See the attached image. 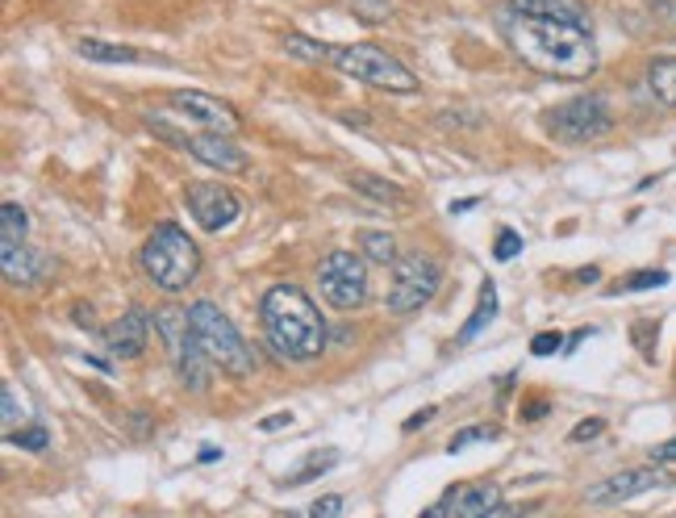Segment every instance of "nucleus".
<instances>
[{
	"mask_svg": "<svg viewBox=\"0 0 676 518\" xmlns=\"http://www.w3.org/2000/svg\"><path fill=\"white\" fill-rule=\"evenodd\" d=\"M501 34L510 50L526 68L543 75H560V80H589L597 71V47L593 34L577 25L560 22H535V17H501Z\"/></svg>",
	"mask_w": 676,
	"mask_h": 518,
	"instance_id": "1",
	"label": "nucleus"
},
{
	"mask_svg": "<svg viewBox=\"0 0 676 518\" xmlns=\"http://www.w3.org/2000/svg\"><path fill=\"white\" fill-rule=\"evenodd\" d=\"M268 348L288 364H309L327 352V318L297 284H272L259 302Z\"/></svg>",
	"mask_w": 676,
	"mask_h": 518,
	"instance_id": "2",
	"label": "nucleus"
},
{
	"mask_svg": "<svg viewBox=\"0 0 676 518\" xmlns=\"http://www.w3.org/2000/svg\"><path fill=\"white\" fill-rule=\"evenodd\" d=\"M139 263H142V272L155 281V289H164V293H185L188 284L197 281V272H201V251H197V243H192L176 222H159V226L151 231V238L142 243Z\"/></svg>",
	"mask_w": 676,
	"mask_h": 518,
	"instance_id": "3",
	"label": "nucleus"
},
{
	"mask_svg": "<svg viewBox=\"0 0 676 518\" xmlns=\"http://www.w3.org/2000/svg\"><path fill=\"white\" fill-rule=\"evenodd\" d=\"M188 330L197 339V348L210 355L213 368H222L226 377H251L256 373V355L242 343V334L230 318L213 302H192L188 306Z\"/></svg>",
	"mask_w": 676,
	"mask_h": 518,
	"instance_id": "4",
	"label": "nucleus"
},
{
	"mask_svg": "<svg viewBox=\"0 0 676 518\" xmlns=\"http://www.w3.org/2000/svg\"><path fill=\"white\" fill-rule=\"evenodd\" d=\"M330 68H339L343 75L380 89V93L410 96L418 93V75L405 68L401 59H393L389 50L372 47V43H351V47H330Z\"/></svg>",
	"mask_w": 676,
	"mask_h": 518,
	"instance_id": "5",
	"label": "nucleus"
},
{
	"mask_svg": "<svg viewBox=\"0 0 676 518\" xmlns=\"http://www.w3.org/2000/svg\"><path fill=\"white\" fill-rule=\"evenodd\" d=\"M439 284H443V272L430 256H422V251L396 256L393 281H389V309L393 314H414V309L430 306Z\"/></svg>",
	"mask_w": 676,
	"mask_h": 518,
	"instance_id": "6",
	"label": "nucleus"
},
{
	"mask_svg": "<svg viewBox=\"0 0 676 518\" xmlns=\"http://www.w3.org/2000/svg\"><path fill=\"white\" fill-rule=\"evenodd\" d=\"M547 130L564 142H597L614 130V114H609L606 96L584 93V96H572V101L556 105V109L547 114Z\"/></svg>",
	"mask_w": 676,
	"mask_h": 518,
	"instance_id": "7",
	"label": "nucleus"
},
{
	"mask_svg": "<svg viewBox=\"0 0 676 518\" xmlns=\"http://www.w3.org/2000/svg\"><path fill=\"white\" fill-rule=\"evenodd\" d=\"M318 284H322V297L334 309H359L372 289H368V268L355 251H330L318 268Z\"/></svg>",
	"mask_w": 676,
	"mask_h": 518,
	"instance_id": "8",
	"label": "nucleus"
},
{
	"mask_svg": "<svg viewBox=\"0 0 676 518\" xmlns=\"http://www.w3.org/2000/svg\"><path fill=\"white\" fill-rule=\"evenodd\" d=\"M167 105H171L176 114H185L192 126H201L205 134H226V139H234L238 126H242V118H238L234 105H226L222 96L197 93V89H180V93H171L167 96Z\"/></svg>",
	"mask_w": 676,
	"mask_h": 518,
	"instance_id": "9",
	"label": "nucleus"
},
{
	"mask_svg": "<svg viewBox=\"0 0 676 518\" xmlns=\"http://www.w3.org/2000/svg\"><path fill=\"white\" fill-rule=\"evenodd\" d=\"M185 201H188V213L197 217V226H201V231H213V235L234 226L238 213H242V201H238L226 185H188Z\"/></svg>",
	"mask_w": 676,
	"mask_h": 518,
	"instance_id": "10",
	"label": "nucleus"
},
{
	"mask_svg": "<svg viewBox=\"0 0 676 518\" xmlns=\"http://www.w3.org/2000/svg\"><path fill=\"white\" fill-rule=\"evenodd\" d=\"M660 485H668V476L660 469H622V472H614V476H606L597 490H589V502H593V506H622L630 497L652 494Z\"/></svg>",
	"mask_w": 676,
	"mask_h": 518,
	"instance_id": "11",
	"label": "nucleus"
},
{
	"mask_svg": "<svg viewBox=\"0 0 676 518\" xmlns=\"http://www.w3.org/2000/svg\"><path fill=\"white\" fill-rule=\"evenodd\" d=\"M176 142L185 146L197 164L217 167L222 176H238V172H247V164H251L247 151L234 139H226V134H192V139H176Z\"/></svg>",
	"mask_w": 676,
	"mask_h": 518,
	"instance_id": "12",
	"label": "nucleus"
},
{
	"mask_svg": "<svg viewBox=\"0 0 676 518\" xmlns=\"http://www.w3.org/2000/svg\"><path fill=\"white\" fill-rule=\"evenodd\" d=\"M506 13L513 17H535V22H560L577 30H593L584 0H506Z\"/></svg>",
	"mask_w": 676,
	"mask_h": 518,
	"instance_id": "13",
	"label": "nucleus"
},
{
	"mask_svg": "<svg viewBox=\"0 0 676 518\" xmlns=\"http://www.w3.org/2000/svg\"><path fill=\"white\" fill-rule=\"evenodd\" d=\"M146 334H151L146 314H142V309H126L114 327L105 330V343H109V352H114L117 360H139V355L146 352Z\"/></svg>",
	"mask_w": 676,
	"mask_h": 518,
	"instance_id": "14",
	"label": "nucleus"
},
{
	"mask_svg": "<svg viewBox=\"0 0 676 518\" xmlns=\"http://www.w3.org/2000/svg\"><path fill=\"white\" fill-rule=\"evenodd\" d=\"M171 360H176V373H180V380H185V389H205L210 385V355L197 348V339H192V330H188V339L171 352Z\"/></svg>",
	"mask_w": 676,
	"mask_h": 518,
	"instance_id": "15",
	"label": "nucleus"
},
{
	"mask_svg": "<svg viewBox=\"0 0 676 518\" xmlns=\"http://www.w3.org/2000/svg\"><path fill=\"white\" fill-rule=\"evenodd\" d=\"M648 93H652L655 105L664 109H676V55H660L648 63Z\"/></svg>",
	"mask_w": 676,
	"mask_h": 518,
	"instance_id": "16",
	"label": "nucleus"
},
{
	"mask_svg": "<svg viewBox=\"0 0 676 518\" xmlns=\"http://www.w3.org/2000/svg\"><path fill=\"white\" fill-rule=\"evenodd\" d=\"M501 506L497 485H460L455 490V518H485Z\"/></svg>",
	"mask_w": 676,
	"mask_h": 518,
	"instance_id": "17",
	"label": "nucleus"
},
{
	"mask_svg": "<svg viewBox=\"0 0 676 518\" xmlns=\"http://www.w3.org/2000/svg\"><path fill=\"white\" fill-rule=\"evenodd\" d=\"M25 231H29V217H25L22 205H4L0 210V259L13 256V251H22L25 247Z\"/></svg>",
	"mask_w": 676,
	"mask_h": 518,
	"instance_id": "18",
	"label": "nucleus"
},
{
	"mask_svg": "<svg viewBox=\"0 0 676 518\" xmlns=\"http://www.w3.org/2000/svg\"><path fill=\"white\" fill-rule=\"evenodd\" d=\"M75 50L88 63H142V55L134 47H117V43H100V38H80Z\"/></svg>",
	"mask_w": 676,
	"mask_h": 518,
	"instance_id": "19",
	"label": "nucleus"
},
{
	"mask_svg": "<svg viewBox=\"0 0 676 518\" xmlns=\"http://www.w3.org/2000/svg\"><path fill=\"white\" fill-rule=\"evenodd\" d=\"M493 314H497V289H493V281L481 284V297H476V309H472V318H467L464 327H460V343H472L481 330L493 322Z\"/></svg>",
	"mask_w": 676,
	"mask_h": 518,
	"instance_id": "20",
	"label": "nucleus"
},
{
	"mask_svg": "<svg viewBox=\"0 0 676 518\" xmlns=\"http://www.w3.org/2000/svg\"><path fill=\"white\" fill-rule=\"evenodd\" d=\"M0 263H4V276H9L13 284H34L38 276H43V268H47V263L38 259V251H34V247H22V251L4 256Z\"/></svg>",
	"mask_w": 676,
	"mask_h": 518,
	"instance_id": "21",
	"label": "nucleus"
},
{
	"mask_svg": "<svg viewBox=\"0 0 676 518\" xmlns=\"http://www.w3.org/2000/svg\"><path fill=\"white\" fill-rule=\"evenodd\" d=\"M359 251L372 263H396V243L389 231H359Z\"/></svg>",
	"mask_w": 676,
	"mask_h": 518,
	"instance_id": "22",
	"label": "nucleus"
},
{
	"mask_svg": "<svg viewBox=\"0 0 676 518\" xmlns=\"http://www.w3.org/2000/svg\"><path fill=\"white\" fill-rule=\"evenodd\" d=\"M339 464V451L327 448V451H313L309 460H305L297 472H288V485H309V481H318V476H327L330 469Z\"/></svg>",
	"mask_w": 676,
	"mask_h": 518,
	"instance_id": "23",
	"label": "nucleus"
},
{
	"mask_svg": "<svg viewBox=\"0 0 676 518\" xmlns=\"http://www.w3.org/2000/svg\"><path fill=\"white\" fill-rule=\"evenodd\" d=\"M660 284H668V272L664 268H643V272H627L609 293H648V289H660Z\"/></svg>",
	"mask_w": 676,
	"mask_h": 518,
	"instance_id": "24",
	"label": "nucleus"
},
{
	"mask_svg": "<svg viewBox=\"0 0 676 518\" xmlns=\"http://www.w3.org/2000/svg\"><path fill=\"white\" fill-rule=\"evenodd\" d=\"M351 185H355L359 192H368V197H376V201L405 205V192L396 189V185H389V180H380V176H364V172H355V176H351Z\"/></svg>",
	"mask_w": 676,
	"mask_h": 518,
	"instance_id": "25",
	"label": "nucleus"
},
{
	"mask_svg": "<svg viewBox=\"0 0 676 518\" xmlns=\"http://www.w3.org/2000/svg\"><path fill=\"white\" fill-rule=\"evenodd\" d=\"M655 339H660V318H639L635 327H630V343L639 348V355L652 364L655 360Z\"/></svg>",
	"mask_w": 676,
	"mask_h": 518,
	"instance_id": "26",
	"label": "nucleus"
},
{
	"mask_svg": "<svg viewBox=\"0 0 676 518\" xmlns=\"http://www.w3.org/2000/svg\"><path fill=\"white\" fill-rule=\"evenodd\" d=\"M497 435H501V426H493V423L464 426V431H455V435H451V444H447V451H464V448H472V444H493Z\"/></svg>",
	"mask_w": 676,
	"mask_h": 518,
	"instance_id": "27",
	"label": "nucleus"
},
{
	"mask_svg": "<svg viewBox=\"0 0 676 518\" xmlns=\"http://www.w3.org/2000/svg\"><path fill=\"white\" fill-rule=\"evenodd\" d=\"M284 50L297 55V59H305V63H322V59L330 63V47L313 43V38H305V34H288V38H284Z\"/></svg>",
	"mask_w": 676,
	"mask_h": 518,
	"instance_id": "28",
	"label": "nucleus"
},
{
	"mask_svg": "<svg viewBox=\"0 0 676 518\" xmlns=\"http://www.w3.org/2000/svg\"><path fill=\"white\" fill-rule=\"evenodd\" d=\"M4 444H9V448H22V451H47L50 435L43 431V426H22V431L4 435Z\"/></svg>",
	"mask_w": 676,
	"mask_h": 518,
	"instance_id": "29",
	"label": "nucleus"
},
{
	"mask_svg": "<svg viewBox=\"0 0 676 518\" xmlns=\"http://www.w3.org/2000/svg\"><path fill=\"white\" fill-rule=\"evenodd\" d=\"M351 13H355L359 22L380 25L393 17V0H351Z\"/></svg>",
	"mask_w": 676,
	"mask_h": 518,
	"instance_id": "30",
	"label": "nucleus"
},
{
	"mask_svg": "<svg viewBox=\"0 0 676 518\" xmlns=\"http://www.w3.org/2000/svg\"><path fill=\"white\" fill-rule=\"evenodd\" d=\"M0 414H4V426H9L4 435H13V431H17V423H25V405L17 401L13 385H4V389H0Z\"/></svg>",
	"mask_w": 676,
	"mask_h": 518,
	"instance_id": "31",
	"label": "nucleus"
},
{
	"mask_svg": "<svg viewBox=\"0 0 676 518\" xmlns=\"http://www.w3.org/2000/svg\"><path fill=\"white\" fill-rule=\"evenodd\" d=\"M648 17H652L660 30L676 34V0H648Z\"/></svg>",
	"mask_w": 676,
	"mask_h": 518,
	"instance_id": "32",
	"label": "nucleus"
},
{
	"mask_svg": "<svg viewBox=\"0 0 676 518\" xmlns=\"http://www.w3.org/2000/svg\"><path fill=\"white\" fill-rule=\"evenodd\" d=\"M568 348V339H564L560 330H538L535 339H531V352L535 355H556Z\"/></svg>",
	"mask_w": 676,
	"mask_h": 518,
	"instance_id": "33",
	"label": "nucleus"
},
{
	"mask_svg": "<svg viewBox=\"0 0 676 518\" xmlns=\"http://www.w3.org/2000/svg\"><path fill=\"white\" fill-rule=\"evenodd\" d=\"M518 251H522V235H518V231H501L497 243H493V256L501 259V263H510Z\"/></svg>",
	"mask_w": 676,
	"mask_h": 518,
	"instance_id": "34",
	"label": "nucleus"
},
{
	"mask_svg": "<svg viewBox=\"0 0 676 518\" xmlns=\"http://www.w3.org/2000/svg\"><path fill=\"white\" fill-rule=\"evenodd\" d=\"M339 510H343V497L327 494V497H318V502L309 506V518H339Z\"/></svg>",
	"mask_w": 676,
	"mask_h": 518,
	"instance_id": "35",
	"label": "nucleus"
},
{
	"mask_svg": "<svg viewBox=\"0 0 676 518\" xmlns=\"http://www.w3.org/2000/svg\"><path fill=\"white\" fill-rule=\"evenodd\" d=\"M606 431V419H584V423L572 426V444H584V439H597Z\"/></svg>",
	"mask_w": 676,
	"mask_h": 518,
	"instance_id": "36",
	"label": "nucleus"
},
{
	"mask_svg": "<svg viewBox=\"0 0 676 518\" xmlns=\"http://www.w3.org/2000/svg\"><path fill=\"white\" fill-rule=\"evenodd\" d=\"M447 515H455V490H447L430 510H422V518H447Z\"/></svg>",
	"mask_w": 676,
	"mask_h": 518,
	"instance_id": "37",
	"label": "nucleus"
},
{
	"mask_svg": "<svg viewBox=\"0 0 676 518\" xmlns=\"http://www.w3.org/2000/svg\"><path fill=\"white\" fill-rule=\"evenodd\" d=\"M652 460H655V464H676V435H673V439H664V444H655Z\"/></svg>",
	"mask_w": 676,
	"mask_h": 518,
	"instance_id": "38",
	"label": "nucleus"
},
{
	"mask_svg": "<svg viewBox=\"0 0 676 518\" xmlns=\"http://www.w3.org/2000/svg\"><path fill=\"white\" fill-rule=\"evenodd\" d=\"M284 426H293V414H288V410H281V414H268V419L259 423V431H268V435H272V431H284Z\"/></svg>",
	"mask_w": 676,
	"mask_h": 518,
	"instance_id": "39",
	"label": "nucleus"
},
{
	"mask_svg": "<svg viewBox=\"0 0 676 518\" xmlns=\"http://www.w3.org/2000/svg\"><path fill=\"white\" fill-rule=\"evenodd\" d=\"M430 419H435V405H426V410H418V414H410L401 431H418V426H426V423H430Z\"/></svg>",
	"mask_w": 676,
	"mask_h": 518,
	"instance_id": "40",
	"label": "nucleus"
},
{
	"mask_svg": "<svg viewBox=\"0 0 676 518\" xmlns=\"http://www.w3.org/2000/svg\"><path fill=\"white\" fill-rule=\"evenodd\" d=\"M543 414H547V401H531V405H522V419H526V423H538Z\"/></svg>",
	"mask_w": 676,
	"mask_h": 518,
	"instance_id": "41",
	"label": "nucleus"
},
{
	"mask_svg": "<svg viewBox=\"0 0 676 518\" xmlns=\"http://www.w3.org/2000/svg\"><path fill=\"white\" fill-rule=\"evenodd\" d=\"M197 460H201V464H213V460H222V448H217V444H205Z\"/></svg>",
	"mask_w": 676,
	"mask_h": 518,
	"instance_id": "42",
	"label": "nucleus"
},
{
	"mask_svg": "<svg viewBox=\"0 0 676 518\" xmlns=\"http://www.w3.org/2000/svg\"><path fill=\"white\" fill-rule=\"evenodd\" d=\"M589 334H593V330H577V334L568 339V348H564V355H572V352H577V348H581V343H584V339H589Z\"/></svg>",
	"mask_w": 676,
	"mask_h": 518,
	"instance_id": "43",
	"label": "nucleus"
},
{
	"mask_svg": "<svg viewBox=\"0 0 676 518\" xmlns=\"http://www.w3.org/2000/svg\"><path fill=\"white\" fill-rule=\"evenodd\" d=\"M485 518H522V510H513V506H497V510L485 515Z\"/></svg>",
	"mask_w": 676,
	"mask_h": 518,
	"instance_id": "44",
	"label": "nucleus"
},
{
	"mask_svg": "<svg viewBox=\"0 0 676 518\" xmlns=\"http://www.w3.org/2000/svg\"><path fill=\"white\" fill-rule=\"evenodd\" d=\"M476 210V201H451V213H467Z\"/></svg>",
	"mask_w": 676,
	"mask_h": 518,
	"instance_id": "45",
	"label": "nucleus"
}]
</instances>
